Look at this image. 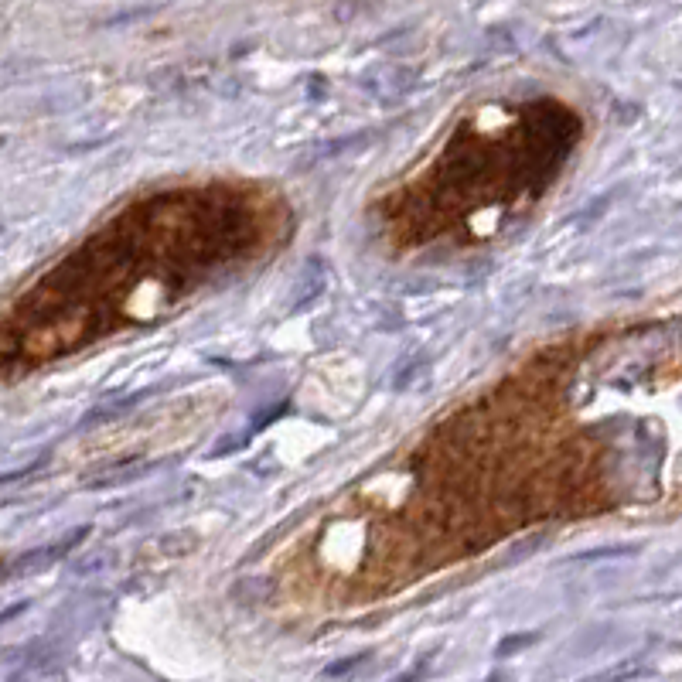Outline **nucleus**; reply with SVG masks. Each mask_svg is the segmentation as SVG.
<instances>
[{"label":"nucleus","mask_w":682,"mask_h":682,"mask_svg":"<svg viewBox=\"0 0 682 682\" xmlns=\"http://www.w3.org/2000/svg\"><path fill=\"white\" fill-rule=\"evenodd\" d=\"M82 536H86V529H76V532H69V536H65L62 543L48 546V550H38V553H28V556H21V560H18V563H14V567H11V573H31V570L45 567L48 560H58V556H65V553H69L72 546H76Z\"/></svg>","instance_id":"f257e3e1"}]
</instances>
